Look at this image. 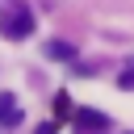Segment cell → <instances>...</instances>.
Instances as JSON below:
<instances>
[{"label":"cell","mask_w":134,"mask_h":134,"mask_svg":"<svg viewBox=\"0 0 134 134\" xmlns=\"http://www.w3.org/2000/svg\"><path fill=\"white\" fill-rule=\"evenodd\" d=\"M0 121H4V126H17V121H21V109H17V96H8V92L0 96Z\"/></svg>","instance_id":"3957f363"},{"label":"cell","mask_w":134,"mask_h":134,"mask_svg":"<svg viewBox=\"0 0 134 134\" xmlns=\"http://www.w3.org/2000/svg\"><path fill=\"white\" fill-rule=\"evenodd\" d=\"M46 54L50 59H75V46L71 42H46Z\"/></svg>","instance_id":"277c9868"},{"label":"cell","mask_w":134,"mask_h":134,"mask_svg":"<svg viewBox=\"0 0 134 134\" xmlns=\"http://www.w3.org/2000/svg\"><path fill=\"white\" fill-rule=\"evenodd\" d=\"M71 121H75V130H80V134H96V130H105V126H109V117H105V113H96V109H75V113H71Z\"/></svg>","instance_id":"7a4b0ae2"},{"label":"cell","mask_w":134,"mask_h":134,"mask_svg":"<svg viewBox=\"0 0 134 134\" xmlns=\"http://www.w3.org/2000/svg\"><path fill=\"white\" fill-rule=\"evenodd\" d=\"M54 113H59V117H71V113H75V105H71V96H67V92L54 100Z\"/></svg>","instance_id":"5b68a950"},{"label":"cell","mask_w":134,"mask_h":134,"mask_svg":"<svg viewBox=\"0 0 134 134\" xmlns=\"http://www.w3.org/2000/svg\"><path fill=\"white\" fill-rule=\"evenodd\" d=\"M121 88H134V71H121V80H117Z\"/></svg>","instance_id":"8992f818"},{"label":"cell","mask_w":134,"mask_h":134,"mask_svg":"<svg viewBox=\"0 0 134 134\" xmlns=\"http://www.w3.org/2000/svg\"><path fill=\"white\" fill-rule=\"evenodd\" d=\"M38 134H54V126H38Z\"/></svg>","instance_id":"52a82bcc"},{"label":"cell","mask_w":134,"mask_h":134,"mask_svg":"<svg viewBox=\"0 0 134 134\" xmlns=\"http://www.w3.org/2000/svg\"><path fill=\"white\" fill-rule=\"evenodd\" d=\"M0 34H4V38H13V42L29 38V34H34V13H29L21 0L4 4V8H0Z\"/></svg>","instance_id":"6da1fadb"}]
</instances>
